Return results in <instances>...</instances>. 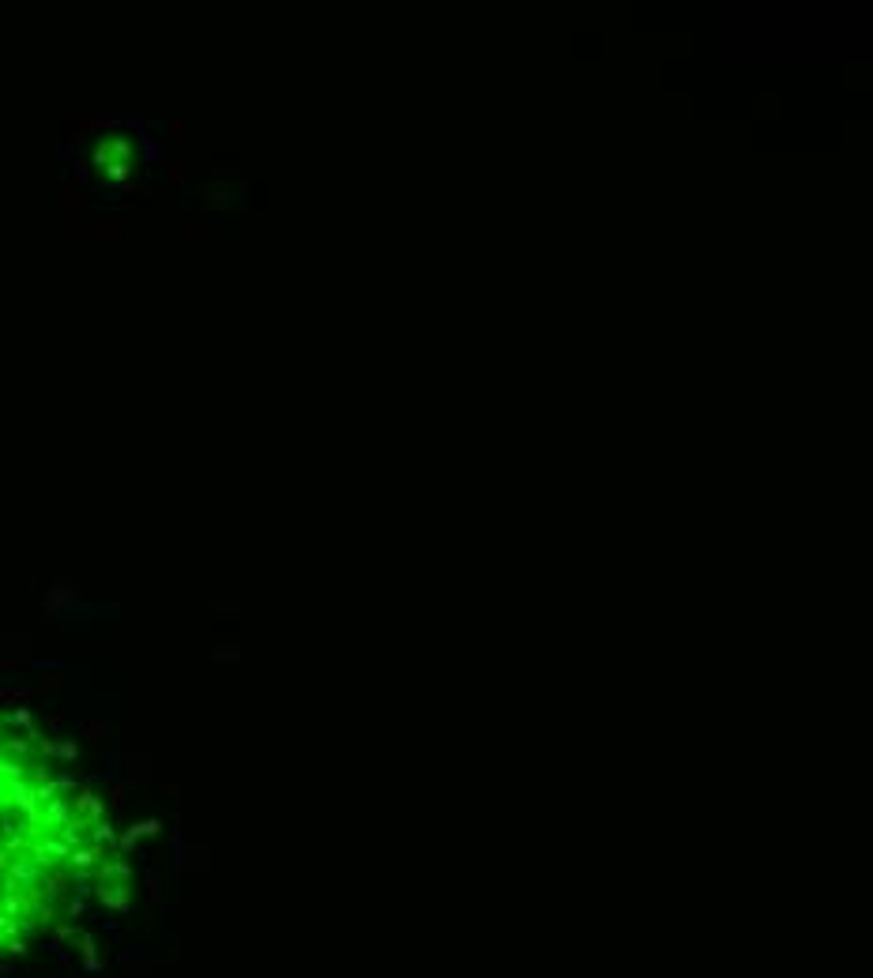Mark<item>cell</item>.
Masks as SVG:
<instances>
[{
	"instance_id": "obj_1",
	"label": "cell",
	"mask_w": 873,
	"mask_h": 978,
	"mask_svg": "<svg viewBox=\"0 0 873 978\" xmlns=\"http://www.w3.org/2000/svg\"><path fill=\"white\" fill-rule=\"evenodd\" d=\"M91 794L57 776L27 738L0 730V959L72 911L102 858Z\"/></svg>"
}]
</instances>
